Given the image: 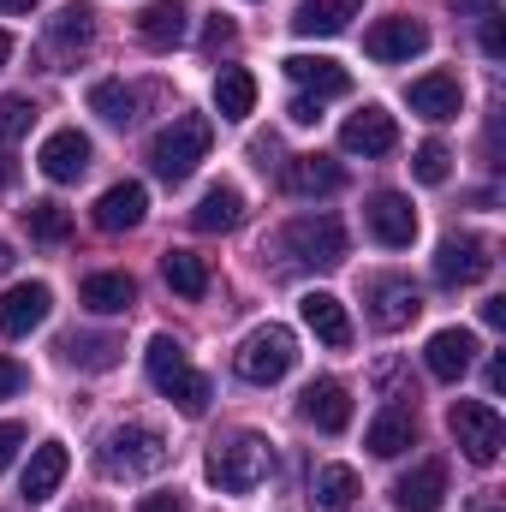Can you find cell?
Listing matches in <instances>:
<instances>
[{"mask_svg":"<svg viewBox=\"0 0 506 512\" xmlns=\"http://www.w3.org/2000/svg\"><path fill=\"white\" fill-rule=\"evenodd\" d=\"M209 143H215V126H209L203 114H173L167 126L149 137V167H155L167 185H179V179L197 173V161L209 155Z\"/></svg>","mask_w":506,"mask_h":512,"instance_id":"6da1fadb","label":"cell"},{"mask_svg":"<svg viewBox=\"0 0 506 512\" xmlns=\"http://www.w3.org/2000/svg\"><path fill=\"white\" fill-rule=\"evenodd\" d=\"M203 471H209L215 489H227V495H251L256 483L274 471V447H268L262 435H251V429H239V435H227V441L209 447Z\"/></svg>","mask_w":506,"mask_h":512,"instance_id":"7a4b0ae2","label":"cell"},{"mask_svg":"<svg viewBox=\"0 0 506 512\" xmlns=\"http://www.w3.org/2000/svg\"><path fill=\"white\" fill-rule=\"evenodd\" d=\"M173 459V447H167V435L161 429H149V423H120V429H108L102 435V453H96V465L108 471V477H155L161 465Z\"/></svg>","mask_w":506,"mask_h":512,"instance_id":"3957f363","label":"cell"},{"mask_svg":"<svg viewBox=\"0 0 506 512\" xmlns=\"http://www.w3.org/2000/svg\"><path fill=\"white\" fill-rule=\"evenodd\" d=\"M149 382L161 387L185 417H203L209 411V376L191 370V358H185V346L173 334H155L149 340Z\"/></svg>","mask_w":506,"mask_h":512,"instance_id":"277c9868","label":"cell"},{"mask_svg":"<svg viewBox=\"0 0 506 512\" xmlns=\"http://www.w3.org/2000/svg\"><path fill=\"white\" fill-rule=\"evenodd\" d=\"M292 364H298V340H292V328H280V322H268V328L245 334V346L233 352V370H239L245 382H256V387L286 382Z\"/></svg>","mask_w":506,"mask_h":512,"instance_id":"5b68a950","label":"cell"},{"mask_svg":"<svg viewBox=\"0 0 506 512\" xmlns=\"http://www.w3.org/2000/svg\"><path fill=\"white\" fill-rule=\"evenodd\" d=\"M447 429H453V441H459V453H465L471 465H495V459H501L506 423L489 399H459V405L447 411Z\"/></svg>","mask_w":506,"mask_h":512,"instance_id":"8992f818","label":"cell"},{"mask_svg":"<svg viewBox=\"0 0 506 512\" xmlns=\"http://www.w3.org/2000/svg\"><path fill=\"white\" fill-rule=\"evenodd\" d=\"M280 251L292 262H304V268H334L346 256V227L334 215H298V221H286Z\"/></svg>","mask_w":506,"mask_h":512,"instance_id":"52a82bcc","label":"cell"},{"mask_svg":"<svg viewBox=\"0 0 506 512\" xmlns=\"http://www.w3.org/2000/svg\"><path fill=\"white\" fill-rule=\"evenodd\" d=\"M489 268H495V251L483 245V239H441V251H435V280L441 286H477V280H489Z\"/></svg>","mask_w":506,"mask_h":512,"instance_id":"ba28073f","label":"cell"},{"mask_svg":"<svg viewBox=\"0 0 506 512\" xmlns=\"http://www.w3.org/2000/svg\"><path fill=\"white\" fill-rule=\"evenodd\" d=\"M417 316H423V298H417V286H411V280H399V274L370 280V322H376V328L399 334V328H411Z\"/></svg>","mask_w":506,"mask_h":512,"instance_id":"9c48e42d","label":"cell"},{"mask_svg":"<svg viewBox=\"0 0 506 512\" xmlns=\"http://www.w3.org/2000/svg\"><path fill=\"white\" fill-rule=\"evenodd\" d=\"M423 48H429V24H417V18H381L364 36V54L381 60V66H399V60H411Z\"/></svg>","mask_w":506,"mask_h":512,"instance_id":"30bf717a","label":"cell"},{"mask_svg":"<svg viewBox=\"0 0 506 512\" xmlns=\"http://www.w3.org/2000/svg\"><path fill=\"white\" fill-rule=\"evenodd\" d=\"M364 221H370L376 245H387V251H405V245L417 239V209H411V197H399V191H376L370 209H364Z\"/></svg>","mask_w":506,"mask_h":512,"instance_id":"8fae6325","label":"cell"},{"mask_svg":"<svg viewBox=\"0 0 506 512\" xmlns=\"http://www.w3.org/2000/svg\"><path fill=\"white\" fill-rule=\"evenodd\" d=\"M280 185L292 191V197H334L340 185H346V167L334 161V155H292L286 167H280Z\"/></svg>","mask_w":506,"mask_h":512,"instance_id":"7c38bea8","label":"cell"},{"mask_svg":"<svg viewBox=\"0 0 506 512\" xmlns=\"http://www.w3.org/2000/svg\"><path fill=\"white\" fill-rule=\"evenodd\" d=\"M36 167H42L54 185H72V179H84V173H90V137H84L78 126L54 131V137L36 149Z\"/></svg>","mask_w":506,"mask_h":512,"instance_id":"4fadbf2b","label":"cell"},{"mask_svg":"<svg viewBox=\"0 0 506 512\" xmlns=\"http://www.w3.org/2000/svg\"><path fill=\"white\" fill-rule=\"evenodd\" d=\"M286 78H292L310 102H328V96H346V90H352V72H346L340 60H328V54H292V60H286Z\"/></svg>","mask_w":506,"mask_h":512,"instance_id":"5bb4252c","label":"cell"},{"mask_svg":"<svg viewBox=\"0 0 506 512\" xmlns=\"http://www.w3.org/2000/svg\"><path fill=\"white\" fill-rule=\"evenodd\" d=\"M441 501H447V465L441 459H423L393 483V507L399 512H441Z\"/></svg>","mask_w":506,"mask_h":512,"instance_id":"9a60e30c","label":"cell"},{"mask_svg":"<svg viewBox=\"0 0 506 512\" xmlns=\"http://www.w3.org/2000/svg\"><path fill=\"white\" fill-rule=\"evenodd\" d=\"M423 364H429L435 382H459V376L477 364V334H465V328H441V334H429Z\"/></svg>","mask_w":506,"mask_h":512,"instance_id":"2e32d148","label":"cell"},{"mask_svg":"<svg viewBox=\"0 0 506 512\" xmlns=\"http://www.w3.org/2000/svg\"><path fill=\"white\" fill-rule=\"evenodd\" d=\"M459 108H465V90H459V78H453V72H429V78H417V84H411V114H423L429 126L459 120Z\"/></svg>","mask_w":506,"mask_h":512,"instance_id":"e0dca14e","label":"cell"},{"mask_svg":"<svg viewBox=\"0 0 506 512\" xmlns=\"http://www.w3.org/2000/svg\"><path fill=\"white\" fill-rule=\"evenodd\" d=\"M48 310H54V292L42 280H24L0 298V334H30V328L48 322Z\"/></svg>","mask_w":506,"mask_h":512,"instance_id":"ac0fdd59","label":"cell"},{"mask_svg":"<svg viewBox=\"0 0 506 512\" xmlns=\"http://www.w3.org/2000/svg\"><path fill=\"white\" fill-rule=\"evenodd\" d=\"M143 215H149V191H143L137 179H120V185H108V191L96 197V227H102V233H131Z\"/></svg>","mask_w":506,"mask_h":512,"instance_id":"d6986e66","label":"cell"},{"mask_svg":"<svg viewBox=\"0 0 506 512\" xmlns=\"http://www.w3.org/2000/svg\"><path fill=\"white\" fill-rule=\"evenodd\" d=\"M298 411H304V423H316L322 435H340V429L352 423V393H346L340 382H328V376H322V382L304 387Z\"/></svg>","mask_w":506,"mask_h":512,"instance_id":"ffe728a7","label":"cell"},{"mask_svg":"<svg viewBox=\"0 0 506 512\" xmlns=\"http://www.w3.org/2000/svg\"><path fill=\"white\" fill-rule=\"evenodd\" d=\"M298 310H304V328H310L322 346H334V352L352 346V316H346V304H340L334 292H310Z\"/></svg>","mask_w":506,"mask_h":512,"instance_id":"44dd1931","label":"cell"},{"mask_svg":"<svg viewBox=\"0 0 506 512\" xmlns=\"http://www.w3.org/2000/svg\"><path fill=\"white\" fill-rule=\"evenodd\" d=\"M137 42L155 48V54L179 48V42H185V0H149V6L137 12Z\"/></svg>","mask_w":506,"mask_h":512,"instance_id":"7402d4cb","label":"cell"},{"mask_svg":"<svg viewBox=\"0 0 506 512\" xmlns=\"http://www.w3.org/2000/svg\"><path fill=\"white\" fill-rule=\"evenodd\" d=\"M340 143H346L352 155H387V149L399 143V126H393L387 108H364V114H352V120L340 126Z\"/></svg>","mask_w":506,"mask_h":512,"instance_id":"603a6c76","label":"cell"},{"mask_svg":"<svg viewBox=\"0 0 506 512\" xmlns=\"http://www.w3.org/2000/svg\"><path fill=\"white\" fill-rule=\"evenodd\" d=\"M78 298H84V310H96V316H126L131 304H137V286H131V274H120V268H102V274H90V280L78 286Z\"/></svg>","mask_w":506,"mask_h":512,"instance_id":"cb8c5ba5","label":"cell"},{"mask_svg":"<svg viewBox=\"0 0 506 512\" xmlns=\"http://www.w3.org/2000/svg\"><path fill=\"white\" fill-rule=\"evenodd\" d=\"M239 221H245V197H239V185H209L203 203L191 209V227H197V233H233Z\"/></svg>","mask_w":506,"mask_h":512,"instance_id":"d4e9b609","label":"cell"},{"mask_svg":"<svg viewBox=\"0 0 506 512\" xmlns=\"http://www.w3.org/2000/svg\"><path fill=\"white\" fill-rule=\"evenodd\" d=\"M66 465H72L66 447H60V441H42V447L30 453V465H24V501H30V507L48 501V495L66 483Z\"/></svg>","mask_w":506,"mask_h":512,"instance_id":"484cf974","label":"cell"},{"mask_svg":"<svg viewBox=\"0 0 506 512\" xmlns=\"http://www.w3.org/2000/svg\"><path fill=\"white\" fill-rule=\"evenodd\" d=\"M352 18H358V0H304L292 12V30L298 36H340Z\"/></svg>","mask_w":506,"mask_h":512,"instance_id":"4316f807","label":"cell"},{"mask_svg":"<svg viewBox=\"0 0 506 512\" xmlns=\"http://www.w3.org/2000/svg\"><path fill=\"white\" fill-rule=\"evenodd\" d=\"M411 441H417V417H411L405 405H387L376 423H370V453H376V459H399Z\"/></svg>","mask_w":506,"mask_h":512,"instance_id":"83f0119b","label":"cell"},{"mask_svg":"<svg viewBox=\"0 0 506 512\" xmlns=\"http://www.w3.org/2000/svg\"><path fill=\"white\" fill-rule=\"evenodd\" d=\"M48 36H54V48H60V54H84V48L96 42V12H90L84 0H72V6L48 24Z\"/></svg>","mask_w":506,"mask_h":512,"instance_id":"f1b7e54d","label":"cell"},{"mask_svg":"<svg viewBox=\"0 0 506 512\" xmlns=\"http://www.w3.org/2000/svg\"><path fill=\"white\" fill-rule=\"evenodd\" d=\"M215 108H221V120H245L256 108V78L245 66H227V72L215 78Z\"/></svg>","mask_w":506,"mask_h":512,"instance_id":"f546056e","label":"cell"},{"mask_svg":"<svg viewBox=\"0 0 506 512\" xmlns=\"http://www.w3.org/2000/svg\"><path fill=\"white\" fill-rule=\"evenodd\" d=\"M161 274H167V286H173L179 298H203V292H209V262L197 251H167L161 256Z\"/></svg>","mask_w":506,"mask_h":512,"instance_id":"4dcf8cb0","label":"cell"},{"mask_svg":"<svg viewBox=\"0 0 506 512\" xmlns=\"http://www.w3.org/2000/svg\"><path fill=\"white\" fill-rule=\"evenodd\" d=\"M60 352H66V364H78V370H114L126 346H120L114 334H72Z\"/></svg>","mask_w":506,"mask_h":512,"instance_id":"1f68e13d","label":"cell"},{"mask_svg":"<svg viewBox=\"0 0 506 512\" xmlns=\"http://www.w3.org/2000/svg\"><path fill=\"white\" fill-rule=\"evenodd\" d=\"M358 501V471L352 465H322L316 471V507L322 512H352Z\"/></svg>","mask_w":506,"mask_h":512,"instance_id":"d6a6232c","label":"cell"},{"mask_svg":"<svg viewBox=\"0 0 506 512\" xmlns=\"http://www.w3.org/2000/svg\"><path fill=\"white\" fill-rule=\"evenodd\" d=\"M90 108H96L108 126H131V120H137V90H126L120 78H108V84L90 90Z\"/></svg>","mask_w":506,"mask_h":512,"instance_id":"836d02e7","label":"cell"},{"mask_svg":"<svg viewBox=\"0 0 506 512\" xmlns=\"http://www.w3.org/2000/svg\"><path fill=\"white\" fill-rule=\"evenodd\" d=\"M24 221H30V239H42V245H66L72 239V215L60 203H30Z\"/></svg>","mask_w":506,"mask_h":512,"instance_id":"e575fe53","label":"cell"},{"mask_svg":"<svg viewBox=\"0 0 506 512\" xmlns=\"http://www.w3.org/2000/svg\"><path fill=\"white\" fill-rule=\"evenodd\" d=\"M411 173H417L423 185H447V173H453V149L429 137V143H423V149L411 155Z\"/></svg>","mask_w":506,"mask_h":512,"instance_id":"d590c367","label":"cell"},{"mask_svg":"<svg viewBox=\"0 0 506 512\" xmlns=\"http://www.w3.org/2000/svg\"><path fill=\"white\" fill-rule=\"evenodd\" d=\"M30 126H36V102L30 96H6L0 102V137L12 143V137H24Z\"/></svg>","mask_w":506,"mask_h":512,"instance_id":"8d00e7d4","label":"cell"},{"mask_svg":"<svg viewBox=\"0 0 506 512\" xmlns=\"http://www.w3.org/2000/svg\"><path fill=\"white\" fill-rule=\"evenodd\" d=\"M483 54L501 60L506 54V30H501V12H483Z\"/></svg>","mask_w":506,"mask_h":512,"instance_id":"74e56055","label":"cell"},{"mask_svg":"<svg viewBox=\"0 0 506 512\" xmlns=\"http://www.w3.org/2000/svg\"><path fill=\"white\" fill-rule=\"evenodd\" d=\"M233 36H239V30H233V18H221V12H215V18H209V30H203V48H209V54H221Z\"/></svg>","mask_w":506,"mask_h":512,"instance_id":"f35d334b","label":"cell"},{"mask_svg":"<svg viewBox=\"0 0 506 512\" xmlns=\"http://www.w3.org/2000/svg\"><path fill=\"white\" fill-rule=\"evenodd\" d=\"M18 447H24V423H0V471L18 459Z\"/></svg>","mask_w":506,"mask_h":512,"instance_id":"ab89813d","label":"cell"},{"mask_svg":"<svg viewBox=\"0 0 506 512\" xmlns=\"http://www.w3.org/2000/svg\"><path fill=\"white\" fill-rule=\"evenodd\" d=\"M137 512H191V507H185V495H143Z\"/></svg>","mask_w":506,"mask_h":512,"instance_id":"60d3db41","label":"cell"},{"mask_svg":"<svg viewBox=\"0 0 506 512\" xmlns=\"http://www.w3.org/2000/svg\"><path fill=\"white\" fill-rule=\"evenodd\" d=\"M24 387V364H12V358H0V399H12Z\"/></svg>","mask_w":506,"mask_h":512,"instance_id":"b9f144b4","label":"cell"},{"mask_svg":"<svg viewBox=\"0 0 506 512\" xmlns=\"http://www.w3.org/2000/svg\"><path fill=\"white\" fill-rule=\"evenodd\" d=\"M316 108H322V102H310V96H298V102H292V108H286V114H292V120H298V126H316Z\"/></svg>","mask_w":506,"mask_h":512,"instance_id":"7bdbcfd3","label":"cell"},{"mask_svg":"<svg viewBox=\"0 0 506 512\" xmlns=\"http://www.w3.org/2000/svg\"><path fill=\"white\" fill-rule=\"evenodd\" d=\"M483 322H489V328H506V298H489V304H483Z\"/></svg>","mask_w":506,"mask_h":512,"instance_id":"ee69618b","label":"cell"},{"mask_svg":"<svg viewBox=\"0 0 506 512\" xmlns=\"http://www.w3.org/2000/svg\"><path fill=\"white\" fill-rule=\"evenodd\" d=\"M506 387V358H495V364H489V393H501Z\"/></svg>","mask_w":506,"mask_h":512,"instance_id":"f6af8a7d","label":"cell"},{"mask_svg":"<svg viewBox=\"0 0 506 512\" xmlns=\"http://www.w3.org/2000/svg\"><path fill=\"white\" fill-rule=\"evenodd\" d=\"M453 6H459V12H495L501 0H453Z\"/></svg>","mask_w":506,"mask_h":512,"instance_id":"bcb514c9","label":"cell"},{"mask_svg":"<svg viewBox=\"0 0 506 512\" xmlns=\"http://www.w3.org/2000/svg\"><path fill=\"white\" fill-rule=\"evenodd\" d=\"M30 6H42V0H0V12H30Z\"/></svg>","mask_w":506,"mask_h":512,"instance_id":"7dc6e473","label":"cell"},{"mask_svg":"<svg viewBox=\"0 0 506 512\" xmlns=\"http://www.w3.org/2000/svg\"><path fill=\"white\" fill-rule=\"evenodd\" d=\"M6 60H12V36L0 30V72H6Z\"/></svg>","mask_w":506,"mask_h":512,"instance_id":"c3c4849f","label":"cell"},{"mask_svg":"<svg viewBox=\"0 0 506 512\" xmlns=\"http://www.w3.org/2000/svg\"><path fill=\"white\" fill-rule=\"evenodd\" d=\"M12 173H18V167H12V161L0 155V185H12Z\"/></svg>","mask_w":506,"mask_h":512,"instance_id":"681fc988","label":"cell"},{"mask_svg":"<svg viewBox=\"0 0 506 512\" xmlns=\"http://www.w3.org/2000/svg\"><path fill=\"white\" fill-rule=\"evenodd\" d=\"M6 268H12V245H6V239H0V274H6Z\"/></svg>","mask_w":506,"mask_h":512,"instance_id":"f907efd6","label":"cell"},{"mask_svg":"<svg viewBox=\"0 0 506 512\" xmlns=\"http://www.w3.org/2000/svg\"><path fill=\"white\" fill-rule=\"evenodd\" d=\"M72 512H108V507L102 501H84V507H72Z\"/></svg>","mask_w":506,"mask_h":512,"instance_id":"816d5d0a","label":"cell"},{"mask_svg":"<svg viewBox=\"0 0 506 512\" xmlns=\"http://www.w3.org/2000/svg\"><path fill=\"white\" fill-rule=\"evenodd\" d=\"M477 512H501V507H495V501H489V507H477Z\"/></svg>","mask_w":506,"mask_h":512,"instance_id":"f5cc1de1","label":"cell"}]
</instances>
